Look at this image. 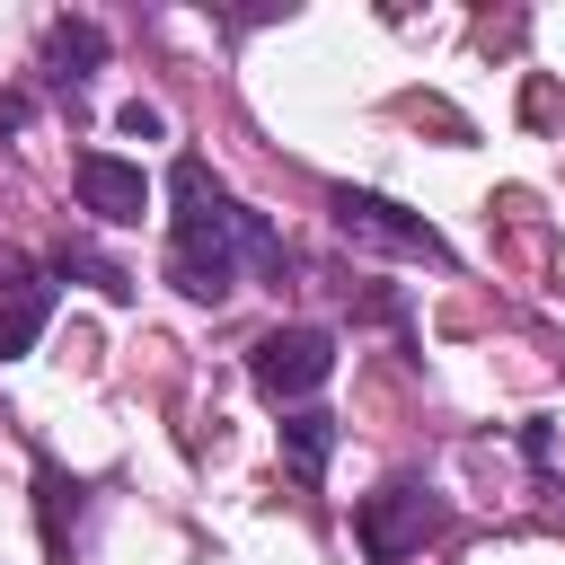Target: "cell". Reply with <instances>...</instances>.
Returning a JSON list of instances; mask_svg holds the SVG:
<instances>
[{"label":"cell","mask_w":565,"mask_h":565,"mask_svg":"<svg viewBox=\"0 0 565 565\" xmlns=\"http://www.w3.org/2000/svg\"><path fill=\"white\" fill-rule=\"evenodd\" d=\"M282 459H291L300 477H318V468L335 459V415H327V406H291V415H282Z\"/></svg>","instance_id":"ba28073f"},{"label":"cell","mask_w":565,"mask_h":565,"mask_svg":"<svg viewBox=\"0 0 565 565\" xmlns=\"http://www.w3.org/2000/svg\"><path fill=\"white\" fill-rule=\"evenodd\" d=\"M62 274H88L106 300H132V274H124V265H106V256H88V247H62Z\"/></svg>","instance_id":"9c48e42d"},{"label":"cell","mask_w":565,"mask_h":565,"mask_svg":"<svg viewBox=\"0 0 565 565\" xmlns=\"http://www.w3.org/2000/svg\"><path fill=\"white\" fill-rule=\"evenodd\" d=\"M335 371V335L327 327H274V335H256V353H247V380L282 406V397H309L318 380Z\"/></svg>","instance_id":"277c9868"},{"label":"cell","mask_w":565,"mask_h":565,"mask_svg":"<svg viewBox=\"0 0 565 565\" xmlns=\"http://www.w3.org/2000/svg\"><path fill=\"white\" fill-rule=\"evenodd\" d=\"M44 62H53V79H62V88H79V79L106 62V26H97V18H53Z\"/></svg>","instance_id":"8992f818"},{"label":"cell","mask_w":565,"mask_h":565,"mask_svg":"<svg viewBox=\"0 0 565 565\" xmlns=\"http://www.w3.org/2000/svg\"><path fill=\"white\" fill-rule=\"evenodd\" d=\"M44 318H53V282H9L0 291V362H18L44 335Z\"/></svg>","instance_id":"52a82bcc"},{"label":"cell","mask_w":565,"mask_h":565,"mask_svg":"<svg viewBox=\"0 0 565 565\" xmlns=\"http://www.w3.org/2000/svg\"><path fill=\"white\" fill-rule=\"evenodd\" d=\"M124 132H132V141H159V132H168V115H159V106H141V97H132V106H124Z\"/></svg>","instance_id":"8fae6325"},{"label":"cell","mask_w":565,"mask_h":565,"mask_svg":"<svg viewBox=\"0 0 565 565\" xmlns=\"http://www.w3.org/2000/svg\"><path fill=\"white\" fill-rule=\"evenodd\" d=\"M35 494H44V539H53V547H62V521H71V512H79V486H71V477H62V468H44V477H35Z\"/></svg>","instance_id":"30bf717a"},{"label":"cell","mask_w":565,"mask_h":565,"mask_svg":"<svg viewBox=\"0 0 565 565\" xmlns=\"http://www.w3.org/2000/svg\"><path fill=\"white\" fill-rule=\"evenodd\" d=\"M79 203H88L106 230H132V221L150 212V185H141L132 159H115V150H79Z\"/></svg>","instance_id":"5b68a950"},{"label":"cell","mask_w":565,"mask_h":565,"mask_svg":"<svg viewBox=\"0 0 565 565\" xmlns=\"http://www.w3.org/2000/svg\"><path fill=\"white\" fill-rule=\"evenodd\" d=\"M327 212H335V230H344L353 247L415 256V265H450V238H441L424 212H406V203H388V194H371V185H335V194H327Z\"/></svg>","instance_id":"7a4b0ae2"},{"label":"cell","mask_w":565,"mask_h":565,"mask_svg":"<svg viewBox=\"0 0 565 565\" xmlns=\"http://www.w3.org/2000/svg\"><path fill=\"white\" fill-rule=\"evenodd\" d=\"M433 530H441V494L415 486V477H388V486L362 494V512H353V539H362L371 565H406Z\"/></svg>","instance_id":"3957f363"},{"label":"cell","mask_w":565,"mask_h":565,"mask_svg":"<svg viewBox=\"0 0 565 565\" xmlns=\"http://www.w3.org/2000/svg\"><path fill=\"white\" fill-rule=\"evenodd\" d=\"M168 203H177V212H168V282H177L185 300H230L247 256L282 274V238H274V221L247 212L194 150L168 168Z\"/></svg>","instance_id":"6da1fadb"}]
</instances>
